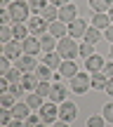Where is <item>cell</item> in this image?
<instances>
[{
  "label": "cell",
  "mask_w": 113,
  "mask_h": 127,
  "mask_svg": "<svg viewBox=\"0 0 113 127\" xmlns=\"http://www.w3.org/2000/svg\"><path fill=\"white\" fill-rule=\"evenodd\" d=\"M57 52L61 54V59H75L78 52H80V45H75V40H73L71 35H66V38H61V40H59Z\"/></svg>",
  "instance_id": "obj_1"
},
{
  "label": "cell",
  "mask_w": 113,
  "mask_h": 127,
  "mask_svg": "<svg viewBox=\"0 0 113 127\" xmlns=\"http://www.w3.org/2000/svg\"><path fill=\"white\" fill-rule=\"evenodd\" d=\"M9 14H12V24H19V21H28V14H31V7H28V2H24V0H14L12 5H9Z\"/></svg>",
  "instance_id": "obj_2"
},
{
  "label": "cell",
  "mask_w": 113,
  "mask_h": 127,
  "mask_svg": "<svg viewBox=\"0 0 113 127\" xmlns=\"http://www.w3.org/2000/svg\"><path fill=\"white\" fill-rule=\"evenodd\" d=\"M71 90L75 92V94H85L87 90H92V75L78 73L75 78H71Z\"/></svg>",
  "instance_id": "obj_3"
},
{
  "label": "cell",
  "mask_w": 113,
  "mask_h": 127,
  "mask_svg": "<svg viewBox=\"0 0 113 127\" xmlns=\"http://www.w3.org/2000/svg\"><path fill=\"white\" fill-rule=\"evenodd\" d=\"M28 31H31V35H36V38H40V35H45L47 31H50V24L45 21V19L40 17V14H36V17H31L28 19Z\"/></svg>",
  "instance_id": "obj_4"
},
{
  "label": "cell",
  "mask_w": 113,
  "mask_h": 127,
  "mask_svg": "<svg viewBox=\"0 0 113 127\" xmlns=\"http://www.w3.org/2000/svg\"><path fill=\"white\" fill-rule=\"evenodd\" d=\"M38 115L45 120V125H47V123L54 125V123H57V118H59V106L54 104V101H45V104H42V108L38 111Z\"/></svg>",
  "instance_id": "obj_5"
},
{
  "label": "cell",
  "mask_w": 113,
  "mask_h": 127,
  "mask_svg": "<svg viewBox=\"0 0 113 127\" xmlns=\"http://www.w3.org/2000/svg\"><path fill=\"white\" fill-rule=\"evenodd\" d=\"M92 24H87L85 19H80L78 17L73 24H68V35L73 38V40H78V38H85V33H87V28H90Z\"/></svg>",
  "instance_id": "obj_6"
},
{
  "label": "cell",
  "mask_w": 113,
  "mask_h": 127,
  "mask_svg": "<svg viewBox=\"0 0 113 127\" xmlns=\"http://www.w3.org/2000/svg\"><path fill=\"white\" fill-rule=\"evenodd\" d=\"M78 118V106L73 104V101H61L59 104V120H66V123H71V120Z\"/></svg>",
  "instance_id": "obj_7"
},
{
  "label": "cell",
  "mask_w": 113,
  "mask_h": 127,
  "mask_svg": "<svg viewBox=\"0 0 113 127\" xmlns=\"http://www.w3.org/2000/svg\"><path fill=\"white\" fill-rule=\"evenodd\" d=\"M59 19H61L64 24H73L78 19V7L73 2H68V5H64V7H59Z\"/></svg>",
  "instance_id": "obj_8"
},
{
  "label": "cell",
  "mask_w": 113,
  "mask_h": 127,
  "mask_svg": "<svg viewBox=\"0 0 113 127\" xmlns=\"http://www.w3.org/2000/svg\"><path fill=\"white\" fill-rule=\"evenodd\" d=\"M2 54L7 57V59H19V57L24 54L21 40H12V42H7V45H2Z\"/></svg>",
  "instance_id": "obj_9"
},
{
  "label": "cell",
  "mask_w": 113,
  "mask_h": 127,
  "mask_svg": "<svg viewBox=\"0 0 113 127\" xmlns=\"http://www.w3.org/2000/svg\"><path fill=\"white\" fill-rule=\"evenodd\" d=\"M17 66L21 68L24 73H36V68L40 66V64L36 61V57H31V54H21V57L17 59Z\"/></svg>",
  "instance_id": "obj_10"
},
{
  "label": "cell",
  "mask_w": 113,
  "mask_h": 127,
  "mask_svg": "<svg viewBox=\"0 0 113 127\" xmlns=\"http://www.w3.org/2000/svg\"><path fill=\"white\" fill-rule=\"evenodd\" d=\"M21 47H24V54H31V57H36L38 52L42 50L40 47V38H36V35H28L26 40H21Z\"/></svg>",
  "instance_id": "obj_11"
},
{
  "label": "cell",
  "mask_w": 113,
  "mask_h": 127,
  "mask_svg": "<svg viewBox=\"0 0 113 127\" xmlns=\"http://www.w3.org/2000/svg\"><path fill=\"white\" fill-rule=\"evenodd\" d=\"M59 73H61V78H68V80H71V78H75L80 71H78V64L73 59H64L61 66H59Z\"/></svg>",
  "instance_id": "obj_12"
},
{
  "label": "cell",
  "mask_w": 113,
  "mask_h": 127,
  "mask_svg": "<svg viewBox=\"0 0 113 127\" xmlns=\"http://www.w3.org/2000/svg\"><path fill=\"white\" fill-rule=\"evenodd\" d=\"M50 35H54L57 40H61V38L68 35V24H64L61 19H57V21L50 24Z\"/></svg>",
  "instance_id": "obj_13"
},
{
  "label": "cell",
  "mask_w": 113,
  "mask_h": 127,
  "mask_svg": "<svg viewBox=\"0 0 113 127\" xmlns=\"http://www.w3.org/2000/svg\"><path fill=\"white\" fill-rule=\"evenodd\" d=\"M104 57L101 54H92L90 59H85V68H87V73H99L101 68H104Z\"/></svg>",
  "instance_id": "obj_14"
},
{
  "label": "cell",
  "mask_w": 113,
  "mask_h": 127,
  "mask_svg": "<svg viewBox=\"0 0 113 127\" xmlns=\"http://www.w3.org/2000/svg\"><path fill=\"white\" fill-rule=\"evenodd\" d=\"M111 17L106 12H97V14H92V26L94 28H99V31H106V28L111 26Z\"/></svg>",
  "instance_id": "obj_15"
},
{
  "label": "cell",
  "mask_w": 113,
  "mask_h": 127,
  "mask_svg": "<svg viewBox=\"0 0 113 127\" xmlns=\"http://www.w3.org/2000/svg\"><path fill=\"white\" fill-rule=\"evenodd\" d=\"M28 113H31V106H28L26 101H17V104L12 106V115H14L17 120H26V118H31Z\"/></svg>",
  "instance_id": "obj_16"
},
{
  "label": "cell",
  "mask_w": 113,
  "mask_h": 127,
  "mask_svg": "<svg viewBox=\"0 0 113 127\" xmlns=\"http://www.w3.org/2000/svg\"><path fill=\"white\" fill-rule=\"evenodd\" d=\"M61 54H59V52H45V57H42V64H45V66H50L52 71H59V66H61Z\"/></svg>",
  "instance_id": "obj_17"
},
{
  "label": "cell",
  "mask_w": 113,
  "mask_h": 127,
  "mask_svg": "<svg viewBox=\"0 0 113 127\" xmlns=\"http://www.w3.org/2000/svg\"><path fill=\"white\" fill-rule=\"evenodd\" d=\"M50 101H59V104H61V101H66V87L61 85V82H54V85H52V92H50Z\"/></svg>",
  "instance_id": "obj_18"
},
{
  "label": "cell",
  "mask_w": 113,
  "mask_h": 127,
  "mask_svg": "<svg viewBox=\"0 0 113 127\" xmlns=\"http://www.w3.org/2000/svg\"><path fill=\"white\" fill-rule=\"evenodd\" d=\"M57 45H59V40H57L54 35H50V33L40 35V47H42V52H57Z\"/></svg>",
  "instance_id": "obj_19"
},
{
  "label": "cell",
  "mask_w": 113,
  "mask_h": 127,
  "mask_svg": "<svg viewBox=\"0 0 113 127\" xmlns=\"http://www.w3.org/2000/svg\"><path fill=\"white\" fill-rule=\"evenodd\" d=\"M12 33H14V40H26V38L31 35V31H28V24H24V21L12 24Z\"/></svg>",
  "instance_id": "obj_20"
},
{
  "label": "cell",
  "mask_w": 113,
  "mask_h": 127,
  "mask_svg": "<svg viewBox=\"0 0 113 127\" xmlns=\"http://www.w3.org/2000/svg\"><path fill=\"white\" fill-rule=\"evenodd\" d=\"M90 7H92V14H97V12L109 14V9L113 7V0H90Z\"/></svg>",
  "instance_id": "obj_21"
},
{
  "label": "cell",
  "mask_w": 113,
  "mask_h": 127,
  "mask_svg": "<svg viewBox=\"0 0 113 127\" xmlns=\"http://www.w3.org/2000/svg\"><path fill=\"white\" fill-rule=\"evenodd\" d=\"M38 82H40V80H38V75H36V73H24V78H21V85L26 87L28 92H36Z\"/></svg>",
  "instance_id": "obj_22"
},
{
  "label": "cell",
  "mask_w": 113,
  "mask_h": 127,
  "mask_svg": "<svg viewBox=\"0 0 113 127\" xmlns=\"http://www.w3.org/2000/svg\"><path fill=\"white\" fill-rule=\"evenodd\" d=\"M36 75H38V80H42V82H50L52 78H54V73H52V68H50V66L40 64V66L36 68Z\"/></svg>",
  "instance_id": "obj_23"
},
{
  "label": "cell",
  "mask_w": 113,
  "mask_h": 127,
  "mask_svg": "<svg viewBox=\"0 0 113 127\" xmlns=\"http://www.w3.org/2000/svg\"><path fill=\"white\" fill-rule=\"evenodd\" d=\"M42 19H45L47 24H52V21H57L59 19V7H54V5H47L45 9H42V14H40Z\"/></svg>",
  "instance_id": "obj_24"
},
{
  "label": "cell",
  "mask_w": 113,
  "mask_h": 127,
  "mask_svg": "<svg viewBox=\"0 0 113 127\" xmlns=\"http://www.w3.org/2000/svg\"><path fill=\"white\" fill-rule=\"evenodd\" d=\"M42 99H45V96H40L38 92H28V96H26V104L31 106V108H38V111H40V108H42V104H45Z\"/></svg>",
  "instance_id": "obj_25"
},
{
  "label": "cell",
  "mask_w": 113,
  "mask_h": 127,
  "mask_svg": "<svg viewBox=\"0 0 113 127\" xmlns=\"http://www.w3.org/2000/svg\"><path fill=\"white\" fill-rule=\"evenodd\" d=\"M92 75V87H94V90H106V82H109V78L104 75V73H90Z\"/></svg>",
  "instance_id": "obj_26"
},
{
  "label": "cell",
  "mask_w": 113,
  "mask_h": 127,
  "mask_svg": "<svg viewBox=\"0 0 113 127\" xmlns=\"http://www.w3.org/2000/svg\"><path fill=\"white\" fill-rule=\"evenodd\" d=\"M99 40H101V31H99V28H94V26H90V28H87V33H85V42L97 45Z\"/></svg>",
  "instance_id": "obj_27"
},
{
  "label": "cell",
  "mask_w": 113,
  "mask_h": 127,
  "mask_svg": "<svg viewBox=\"0 0 113 127\" xmlns=\"http://www.w3.org/2000/svg\"><path fill=\"white\" fill-rule=\"evenodd\" d=\"M14 33H12V26H0V42L2 45H7V42H12Z\"/></svg>",
  "instance_id": "obj_28"
},
{
  "label": "cell",
  "mask_w": 113,
  "mask_h": 127,
  "mask_svg": "<svg viewBox=\"0 0 113 127\" xmlns=\"http://www.w3.org/2000/svg\"><path fill=\"white\" fill-rule=\"evenodd\" d=\"M47 0H28V7H31V12H36V14H42V9L47 7Z\"/></svg>",
  "instance_id": "obj_29"
},
{
  "label": "cell",
  "mask_w": 113,
  "mask_h": 127,
  "mask_svg": "<svg viewBox=\"0 0 113 127\" xmlns=\"http://www.w3.org/2000/svg\"><path fill=\"white\" fill-rule=\"evenodd\" d=\"M5 78H7L9 82H21V78H24V71H21L19 66H14V68H9V73H7Z\"/></svg>",
  "instance_id": "obj_30"
},
{
  "label": "cell",
  "mask_w": 113,
  "mask_h": 127,
  "mask_svg": "<svg viewBox=\"0 0 113 127\" xmlns=\"http://www.w3.org/2000/svg\"><path fill=\"white\" fill-rule=\"evenodd\" d=\"M14 99H17V96H12L9 92H2V94H0V106H2V108H12V106L17 104Z\"/></svg>",
  "instance_id": "obj_31"
},
{
  "label": "cell",
  "mask_w": 113,
  "mask_h": 127,
  "mask_svg": "<svg viewBox=\"0 0 113 127\" xmlns=\"http://www.w3.org/2000/svg\"><path fill=\"white\" fill-rule=\"evenodd\" d=\"M9 94L17 96V99H21V96L26 94V87H24L21 82H12V85H9Z\"/></svg>",
  "instance_id": "obj_32"
},
{
  "label": "cell",
  "mask_w": 113,
  "mask_h": 127,
  "mask_svg": "<svg viewBox=\"0 0 113 127\" xmlns=\"http://www.w3.org/2000/svg\"><path fill=\"white\" fill-rule=\"evenodd\" d=\"M78 54H80L82 59H90L92 54H97V50H94V45H90V42H82V45H80V52H78Z\"/></svg>",
  "instance_id": "obj_33"
},
{
  "label": "cell",
  "mask_w": 113,
  "mask_h": 127,
  "mask_svg": "<svg viewBox=\"0 0 113 127\" xmlns=\"http://www.w3.org/2000/svg\"><path fill=\"white\" fill-rule=\"evenodd\" d=\"M36 92H38V94H40V96H50V92H52V82H38V87H36Z\"/></svg>",
  "instance_id": "obj_34"
},
{
  "label": "cell",
  "mask_w": 113,
  "mask_h": 127,
  "mask_svg": "<svg viewBox=\"0 0 113 127\" xmlns=\"http://www.w3.org/2000/svg\"><path fill=\"white\" fill-rule=\"evenodd\" d=\"M104 125H106L104 115H90L87 118V127H104Z\"/></svg>",
  "instance_id": "obj_35"
},
{
  "label": "cell",
  "mask_w": 113,
  "mask_h": 127,
  "mask_svg": "<svg viewBox=\"0 0 113 127\" xmlns=\"http://www.w3.org/2000/svg\"><path fill=\"white\" fill-rule=\"evenodd\" d=\"M24 123H26V127H45V120H42L40 115H31V118H26Z\"/></svg>",
  "instance_id": "obj_36"
},
{
  "label": "cell",
  "mask_w": 113,
  "mask_h": 127,
  "mask_svg": "<svg viewBox=\"0 0 113 127\" xmlns=\"http://www.w3.org/2000/svg\"><path fill=\"white\" fill-rule=\"evenodd\" d=\"M101 115H104V120H106V123H113V101H111V104H106V106H104V111H101Z\"/></svg>",
  "instance_id": "obj_37"
},
{
  "label": "cell",
  "mask_w": 113,
  "mask_h": 127,
  "mask_svg": "<svg viewBox=\"0 0 113 127\" xmlns=\"http://www.w3.org/2000/svg\"><path fill=\"white\" fill-rule=\"evenodd\" d=\"M9 68H12V66H9V59L2 54V57H0V75H7Z\"/></svg>",
  "instance_id": "obj_38"
},
{
  "label": "cell",
  "mask_w": 113,
  "mask_h": 127,
  "mask_svg": "<svg viewBox=\"0 0 113 127\" xmlns=\"http://www.w3.org/2000/svg\"><path fill=\"white\" fill-rule=\"evenodd\" d=\"M9 21H12L9 9H2V12H0V26H9Z\"/></svg>",
  "instance_id": "obj_39"
},
{
  "label": "cell",
  "mask_w": 113,
  "mask_h": 127,
  "mask_svg": "<svg viewBox=\"0 0 113 127\" xmlns=\"http://www.w3.org/2000/svg\"><path fill=\"white\" fill-rule=\"evenodd\" d=\"M101 73H104L106 78H113V59L109 64H104V68H101Z\"/></svg>",
  "instance_id": "obj_40"
},
{
  "label": "cell",
  "mask_w": 113,
  "mask_h": 127,
  "mask_svg": "<svg viewBox=\"0 0 113 127\" xmlns=\"http://www.w3.org/2000/svg\"><path fill=\"white\" fill-rule=\"evenodd\" d=\"M104 38H106V40H109L111 45H113V24H111V26H109V28L104 31Z\"/></svg>",
  "instance_id": "obj_41"
},
{
  "label": "cell",
  "mask_w": 113,
  "mask_h": 127,
  "mask_svg": "<svg viewBox=\"0 0 113 127\" xmlns=\"http://www.w3.org/2000/svg\"><path fill=\"white\" fill-rule=\"evenodd\" d=\"M106 94H109V96H113V78H109V82H106Z\"/></svg>",
  "instance_id": "obj_42"
},
{
  "label": "cell",
  "mask_w": 113,
  "mask_h": 127,
  "mask_svg": "<svg viewBox=\"0 0 113 127\" xmlns=\"http://www.w3.org/2000/svg\"><path fill=\"white\" fill-rule=\"evenodd\" d=\"M71 0H50V5H54V7H64V5H68Z\"/></svg>",
  "instance_id": "obj_43"
},
{
  "label": "cell",
  "mask_w": 113,
  "mask_h": 127,
  "mask_svg": "<svg viewBox=\"0 0 113 127\" xmlns=\"http://www.w3.org/2000/svg\"><path fill=\"white\" fill-rule=\"evenodd\" d=\"M5 127H26V123H21V120H17V118H14L12 123H9V125H5Z\"/></svg>",
  "instance_id": "obj_44"
},
{
  "label": "cell",
  "mask_w": 113,
  "mask_h": 127,
  "mask_svg": "<svg viewBox=\"0 0 113 127\" xmlns=\"http://www.w3.org/2000/svg\"><path fill=\"white\" fill-rule=\"evenodd\" d=\"M52 127H68V123H66V120H57Z\"/></svg>",
  "instance_id": "obj_45"
},
{
  "label": "cell",
  "mask_w": 113,
  "mask_h": 127,
  "mask_svg": "<svg viewBox=\"0 0 113 127\" xmlns=\"http://www.w3.org/2000/svg\"><path fill=\"white\" fill-rule=\"evenodd\" d=\"M9 5H12V2H9V0H0V7H2V9H7Z\"/></svg>",
  "instance_id": "obj_46"
},
{
  "label": "cell",
  "mask_w": 113,
  "mask_h": 127,
  "mask_svg": "<svg viewBox=\"0 0 113 127\" xmlns=\"http://www.w3.org/2000/svg\"><path fill=\"white\" fill-rule=\"evenodd\" d=\"M109 17H111V21H113V7H111V9H109Z\"/></svg>",
  "instance_id": "obj_47"
},
{
  "label": "cell",
  "mask_w": 113,
  "mask_h": 127,
  "mask_svg": "<svg viewBox=\"0 0 113 127\" xmlns=\"http://www.w3.org/2000/svg\"><path fill=\"white\" fill-rule=\"evenodd\" d=\"M109 54H111V59H113V45H111V52H109Z\"/></svg>",
  "instance_id": "obj_48"
}]
</instances>
